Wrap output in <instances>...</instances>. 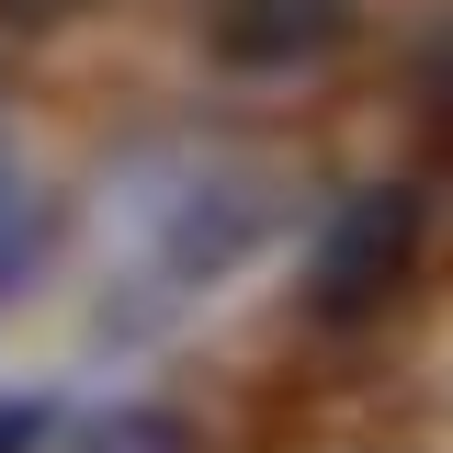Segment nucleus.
I'll list each match as a JSON object with an SVG mask.
<instances>
[{"label": "nucleus", "mask_w": 453, "mask_h": 453, "mask_svg": "<svg viewBox=\"0 0 453 453\" xmlns=\"http://www.w3.org/2000/svg\"><path fill=\"white\" fill-rule=\"evenodd\" d=\"M0 125H12V103H0Z\"/></svg>", "instance_id": "obj_9"}, {"label": "nucleus", "mask_w": 453, "mask_h": 453, "mask_svg": "<svg viewBox=\"0 0 453 453\" xmlns=\"http://www.w3.org/2000/svg\"><path fill=\"white\" fill-rule=\"evenodd\" d=\"M431 261V181H363L340 193L329 226L306 238V283H295V318L318 340H363L396 318V295Z\"/></svg>", "instance_id": "obj_1"}, {"label": "nucleus", "mask_w": 453, "mask_h": 453, "mask_svg": "<svg viewBox=\"0 0 453 453\" xmlns=\"http://www.w3.org/2000/svg\"><path fill=\"white\" fill-rule=\"evenodd\" d=\"M57 442L68 453H204V431L181 408H159V396H103V408L57 419Z\"/></svg>", "instance_id": "obj_4"}, {"label": "nucleus", "mask_w": 453, "mask_h": 453, "mask_svg": "<svg viewBox=\"0 0 453 453\" xmlns=\"http://www.w3.org/2000/svg\"><path fill=\"white\" fill-rule=\"evenodd\" d=\"M68 12H91V0H0V23H23V35L35 23H68Z\"/></svg>", "instance_id": "obj_8"}, {"label": "nucleus", "mask_w": 453, "mask_h": 453, "mask_svg": "<svg viewBox=\"0 0 453 453\" xmlns=\"http://www.w3.org/2000/svg\"><path fill=\"white\" fill-rule=\"evenodd\" d=\"M46 442H57V396L0 386V453H46Z\"/></svg>", "instance_id": "obj_7"}, {"label": "nucleus", "mask_w": 453, "mask_h": 453, "mask_svg": "<svg viewBox=\"0 0 453 453\" xmlns=\"http://www.w3.org/2000/svg\"><path fill=\"white\" fill-rule=\"evenodd\" d=\"M204 12V57L238 80H273V68H318L351 35V0H193Z\"/></svg>", "instance_id": "obj_3"}, {"label": "nucleus", "mask_w": 453, "mask_h": 453, "mask_svg": "<svg viewBox=\"0 0 453 453\" xmlns=\"http://www.w3.org/2000/svg\"><path fill=\"white\" fill-rule=\"evenodd\" d=\"M261 238H273V193H261V181H181V204L159 216V283L170 295H204V283H226Z\"/></svg>", "instance_id": "obj_2"}, {"label": "nucleus", "mask_w": 453, "mask_h": 453, "mask_svg": "<svg viewBox=\"0 0 453 453\" xmlns=\"http://www.w3.org/2000/svg\"><path fill=\"white\" fill-rule=\"evenodd\" d=\"M408 103H419L431 136H453V12H431V35H419V57H408Z\"/></svg>", "instance_id": "obj_6"}, {"label": "nucleus", "mask_w": 453, "mask_h": 453, "mask_svg": "<svg viewBox=\"0 0 453 453\" xmlns=\"http://www.w3.org/2000/svg\"><path fill=\"white\" fill-rule=\"evenodd\" d=\"M57 250H68V204H57V193H23V181H0V306L35 295V283L57 273Z\"/></svg>", "instance_id": "obj_5"}]
</instances>
